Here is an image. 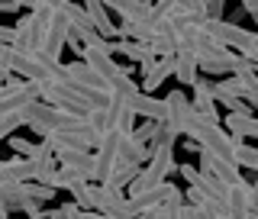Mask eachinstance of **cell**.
I'll use <instances>...</instances> for the list:
<instances>
[{
	"label": "cell",
	"instance_id": "cell-1",
	"mask_svg": "<svg viewBox=\"0 0 258 219\" xmlns=\"http://www.w3.org/2000/svg\"><path fill=\"white\" fill-rule=\"evenodd\" d=\"M174 135H161V142L152 149V158L145 161V168L139 171V177H136L133 184H129V197H136V193H142V190H152V187H158V184H165L168 181V174L174 171Z\"/></svg>",
	"mask_w": 258,
	"mask_h": 219
},
{
	"label": "cell",
	"instance_id": "cell-2",
	"mask_svg": "<svg viewBox=\"0 0 258 219\" xmlns=\"http://www.w3.org/2000/svg\"><path fill=\"white\" fill-rule=\"evenodd\" d=\"M68 29H71V23H68V16H64V7L55 4L52 16H48V29H45L42 42H39V52H42L48 61H61V52H64V45H68Z\"/></svg>",
	"mask_w": 258,
	"mask_h": 219
},
{
	"label": "cell",
	"instance_id": "cell-3",
	"mask_svg": "<svg viewBox=\"0 0 258 219\" xmlns=\"http://www.w3.org/2000/svg\"><path fill=\"white\" fill-rule=\"evenodd\" d=\"M126 135L123 132H116V129H110L107 135L100 139V145L91 152L94 155V171H91V181L94 184H103L107 177L113 174V168L119 165V145H123Z\"/></svg>",
	"mask_w": 258,
	"mask_h": 219
},
{
	"label": "cell",
	"instance_id": "cell-4",
	"mask_svg": "<svg viewBox=\"0 0 258 219\" xmlns=\"http://www.w3.org/2000/svg\"><path fill=\"white\" fill-rule=\"evenodd\" d=\"M190 116H194V110H190V97L177 87V91H171L165 97V132L168 135H184L187 132V123H190Z\"/></svg>",
	"mask_w": 258,
	"mask_h": 219
},
{
	"label": "cell",
	"instance_id": "cell-5",
	"mask_svg": "<svg viewBox=\"0 0 258 219\" xmlns=\"http://www.w3.org/2000/svg\"><path fill=\"white\" fill-rule=\"evenodd\" d=\"M174 200H184L181 187L171 184V181H165V184H158V187H152V190H142V193H136V197H129V206H133L136 219H139L142 213H155V209H161L165 203H174Z\"/></svg>",
	"mask_w": 258,
	"mask_h": 219
},
{
	"label": "cell",
	"instance_id": "cell-6",
	"mask_svg": "<svg viewBox=\"0 0 258 219\" xmlns=\"http://www.w3.org/2000/svg\"><path fill=\"white\" fill-rule=\"evenodd\" d=\"M213 100L223 103L229 113H239V116H255L252 107H248V103H242V100H245V94H242V87H239L236 78H220V81H216V84H213Z\"/></svg>",
	"mask_w": 258,
	"mask_h": 219
},
{
	"label": "cell",
	"instance_id": "cell-7",
	"mask_svg": "<svg viewBox=\"0 0 258 219\" xmlns=\"http://www.w3.org/2000/svg\"><path fill=\"white\" fill-rule=\"evenodd\" d=\"M61 75L71 81L75 87H81V91H91V94H103V97H110V87H107V81H103L100 75H94L91 68H87L84 61H68V64H61Z\"/></svg>",
	"mask_w": 258,
	"mask_h": 219
},
{
	"label": "cell",
	"instance_id": "cell-8",
	"mask_svg": "<svg viewBox=\"0 0 258 219\" xmlns=\"http://www.w3.org/2000/svg\"><path fill=\"white\" fill-rule=\"evenodd\" d=\"M223 206L229 209V216H248L255 213V190L248 181H236V184H226V197H223Z\"/></svg>",
	"mask_w": 258,
	"mask_h": 219
},
{
	"label": "cell",
	"instance_id": "cell-9",
	"mask_svg": "<svg viewBox=\"0 0 258 219\" xmlns=\"http://www.w3.org/2000/svg\"><path fill=\"white\" fill-rule=\"evenodd\" d=\"M190 110L197 113L204 123L220 126V113H216V100H213V81H207V78H197V81H194V100H190Z\"/></svg>",
	"mask_w": 258,
	"mask_h": 219
},
{
	"label": "cell",
	"instance_id": "cell-10",
	"mask_svg": "<svg viewBox=\"0 0 258 219\" xmlns=\"http://www.w3.org/2000/svg\"><path fill=\"white\" fill-rule=\"evenodd\" d=\"M116 32L126 39V42H145L149 45L155 39V7H152L149 16H136V20H119Z\"/></svg>",
	"mask_w": 258,
	"mask_h": 219
},
{
	"label": "cell",
	"instance_id": "cell-11",
	"mask_svg": "<svg viewBox=\"0 0 258 219\" xmlns=\"http://www.w3.org/2000/svg\"><path fill=\"white\" fill-rule=\"evenodd\" d=\"M239 61L242 58L236 52H229V48H216V52L200 55V58H197V71H204V75H236Z\"/></svg>",
	"mask_w": 258,
	"mask_h": 219
},
{
	"label": "cell",
	"instance_id": "cell-12",
	"mask_svg": "<svg viewBox=\"0 0 258 219\" xmlns=\"http://www.w3.org/2000/svg\"><path fill=\"white\" fill-rule=\"evenodd\" d=\"M103 113H107L110 129H116V132H123V135H133V129H136V113L129 110V103L123 100V97H113V94H110V100H107V107H103Z\"/></svg>",
	"mask_w": 258,
	"mask_h": 219
},
{
	"label": "cell",
	"instance_id": "cell-13",
	"mask_svg": "<svg viewBox=\"0 0 258 219\" xmlns=\"http://www.w3.org/2000/svg\"><path fill=\"white\" fill-rule=\"evenodd\" d=\"M55 161H61V171H71L78 177H84L91 184V171H94V155L84 149H64V152H55Z\"/></svg>",
	"mask_w": 258,
	"mask_h": 219
},
{
	"label": "cell",
	"instance_id": "cell-14",
	"mask_svg": "<svg viewBox=\"0 0 258 219\" xmlns=\"http://www.w3.org/2000/svg\"><path fill=\"white\" fill-rule=\"evenodd\" d=\"M197 155H200V168H197V171H210L216 181H223V184L242 181V171L232 165V161H223V158H216L213 152H204V149H197Z\"/></svg>",
	"mask_w": 258,
	"mask_h": 219
},
{
	"label": "cell",
	"instance_id": "cell-15",
	"mask_svg": "<svg viewBox=\"0 0 258 219\" xmlns=\"http://www.w3.org/2000/svg\"><path fill=\"white\" fill-rule=\"evenodd\" d=\"M129 110L136 113V119L145 116L149 123H165V100H158V97H152V94H136V97H129Z\"/></svg>",
	"mask_w": 258,
	"mask_h": 219
},
{
	"label": "cell",
	"instance_id": "cell-16",
	"mask_svg": "<svg viewBox=\"0 0 258 219\" xmlns=\"http://www.w3.org/2000/svg\"><path fill=\"white\" fill-rule=\"evenodd\" d=\"M84 13H87V20H91L94 32L103 39V42H110V39H116V36H119V32H116V23L110 20V13H107V7H103V4L91 0V4H84Z\"/></svg>",
	"mask_w": 258,
	"mask_h": 219
},
{
	"label": "cell",
	"instance_id": "cell-17",
	"mask_svg": "<svg viewBox=\"0 0 258 219\" xmlns=\"http://www.w3.org/2000/svg\"><path fill=\"white\" fill-rule=\"evenodd\" d=\"M226 129L232 142H242V139H258V116H239V113H229V116L220 123Z\"/></svg>",
	"mask_w": 258,
	"mask_h": 219
},
{
	"label": "cell",
	"instance_id": "cell-18",
	"mask_svg": "<svg viewBox=\"0 0 258 219\" xmlns=\"http://www.w3.org/2000/svg\"><path fill=\"white\" fill-rule=\"evenodd\" d=\"M232 78L239 81V87H242V94H245V100H248V103H252V107L258 110V68H255V64H248L245 58H242Z\"/></svg>",
	"mask_w": 258,
	"mask_h": 219
},
{
	"label": "cell",
	"instance_id": "cell-19",
	"mask_svg": "<svg viewBox=\"0 0 258 219\" xmlns=\"http://www.w3.org/2000/svg\"><path fill=\"white\" fill-rule=\"evenodd\" d=\"M171 75L181 81V87H194V81L200 78L197 71V58H194L190 52H177L171 58Z\"/></svg>",
	"mask_w": 258,
	"mask_h": 219
},
{
	"label": "cell",
	"instance_id": "cell-20",
	"mask_svg": "<svg viewBox=\"0 0 258 219\" xmlns=\"http://www.w3.org/2000/svg\"><path fill=\"white\" fill-rule=\"evenodd\" d=\"M165 78H171V58H158L155 64H152V71L142 78L139 94H152V97H155V91L165 84Z\"/></svg>",
	"mask_w": 258,
	"mask_h": 219
},
{
	"label": "cell",
	"instance_id": "cell-21",
	"mask_svg": "<svg viewBox=\"0 0 258 219\" xmlns=\"http://www.w3.org/2000/svg\"><path fill=\"white\" fill-rule=\"evenodd\" d=\"M139 171H142V168H136V165H116V168H113V174L103 181V187L113 190V193H123L129 184L139 177Z\"/></svg>",
	"mask_w": 258,
	"mask_h": 219
},
{
	"label": "cell",
	"instance_id": "cell-22",
	"mask_svg": "<svg viewBox=\"0 0 258 219\" xmlns=\"http://www.w3.org/2000/svg\"><path fill=\"white\" fill-rule=\"evenodd\" d=\"M113 52H119V55H126L129 61H149V58H158L155 55V48L152 45H145V42H126V39H119V42H110Z\"/></svg>",
	"mask_w": 258,
	"mask_h": 219
},
{
	"label": "cell",
	"instance_id": "cell-23",
	"mask_svg": "<svg viewBox=\"0 0 258 219\" xmlns=\"http://www.w3.org/2000/svg\"><path fill=\"white\" fill-rule=\"evenodd\" d=\"M107 7V13H119L123 20H136V16H149L152 13V7L155 4H142V0H110V4H103Z\"/></svg>",
	"mask_w": 258,
	"mask_h": 219
},
{
	"label": "cell",
	"instance_id": "cell-24",
	"mask_svg": "<svg viewBox=\"0 0 258 219\" xmlns=\"http://www.w3.org/2000/svg\"><path fill=\"white\" fill-rule=\"evenodd\" d=\"M232 161H236V168L242 171H255L258 174V149H252V145H245V142H239L236 145V152H232Z\"/></svg>",
	"mask_w": 258,
	"mask_h": 219
},
{
	"label": "cell",
	"instance_id": "cell-25",
	"mask_svg": "<svg viewBox=\"0 0 258 219\" xmlns=\"http://www.w3.org/2000/svg\"><path fill=\"white\" fill-rule=\"evenodd\" d=\"M23 197L36 200V203H48V200L55 197V190H48V187H42V184H36V181H26L23 184Z\"/></svg>",
	"mask_w": 258,
	"mask_h": 219
},
{
	"label": "cell",
	"instance_id": "cell-26",
	"mask_svg": "<svg viewBox=\"0 0 258 219\" xmlns=\"http://www.w3.org/2000/svg\"><path fill=\"white\" fill-rule=\"evenodd\" d=\"M10 149L16 152V158H29L32 152H36V142H26V139H16V135H10Z\"/></svg>",
	"mask_w": 258,
	"mask_h": 219
},
{
	"label": "cell",
	"instance_id": "cell-27",
	"mask_svg": "<svg viewBox=\"0 0 258 219\" xmlns=\"http://www.w3.org/2000/svg\"><path fill=\"white\" fill-rule=\"evenodd\" d=\"M239 58H245L248 64H255V68H258V32H255V39H252V45H248V48H245V52H242V55H239Z\"/></svg>",
	"mask_w": 258,
	"mask_h": 219
},
{
	"label": "cell",
	"instance_id": "cell-28",
	"mask_svg": "<svg viewBox=\"0 0 258 219\" xmlns=\"http://www.w3.org/2000/svg\"><path fill=\"white\" fill-rule=\"evenodd\" d=\"M23 213H26L29 219H42V209H39L36 200H26V203H23Z\"/></svg>",
	"mask_w": 258,
	"mask_h": 219
},
{
	"label": "cell",
	"instance_id": "cell-29",
	"mask_svg": "<svg viewBox=\"0 0 258 219\" xmlns=\"http://www.w3.org/2000/svg\"><path fill=\"white\" fill-rule=\"evenodd\" d=\"M0 45H13V29L10 26H0Z\"/></svg>",
	"mask_w": 258,
	"mask_h": 219
},
{
	"label": "cell",
	"instance_id": "cell-30",
	"mask_svg": "<svg viewBox=\"0 0 258 219\" xmlns=\"http://www.w3.org/2000/svg\"><path fill=\"white\" fill-rule=\"evenodd\" d=\"M42 216H45V219H71V216H68V213H64V209H61V206H58V209H45V213H42Z\"/></svg>",
	"mask_w": 258,
	"mask_h": 219
},
{
	"label": "cell",
	"instance_id": "cell-31",
	"mask_svg": "<svg viewBox=\"0 0 258 219\" xmlns=\"http://www.w3.org/2000/svg\"><path fill=\"white\" fill-rule=\"evenodd\" d=\"M26 10V4H0V13H20Z\"/></svg>",
	"mask_w": 258,
	"mask_h": 219
},
{
	"label": "cell",
	"instance_id": "cell-32",
	"mask_svg": "<svg viewBox=\"0 0 258 219\" xmlns=\"http://www.w3.org/2000/svg\"><path fill=\"white\" fill-rule=\"evenodd\" d=\"M242 13H248V16H258V0H245V4H242Z\"/></svg>",
	"mask_w": 258,
	"mask_h": 219
},
{
	"label": "cell",
	"instance_id": "cell-33",
	"mask_svg": "<svg viewBox=\"0 0 258 219\" xmlns=\"http://www.w3.org/2000/svg\"><path fill=\"white\" fill-rule=\"evenodd\" d=\"M81 219H110V216H100V213H94V209H91V213H81Z\"/></svg>",
	"mask_w": 258,
	"mask_h": 219
},
{
	"label": "cell",
	"instance_id": "cell-34",
	"mask_svg": "<svg viewBox=\"0 0 258 219\" xmlns=\"http://www.w3.org/2000/svg\"><path fill=\"white\" fill-rule=\"evenodd\" d=\"M252 190H255V206H258V184H252Z\"/></svg>",
	"mask_w": 258,
	"mask_h": 219
},
{
	"label": "cell",
	"instance_id": "cell-35",
	"mask_svg": "<svg viewBox=\"0 0 258 219\" xmlns=\"http://www.w3.org/2000/svg\"><path fill=\"white\" fill-rule=\"evenodd\" d=\"M220 219H236V216H229V213H226V216H220Z\"/></svg>",
	"mask_w": 258,
	"mask_h": 219
},
{
	"label": "cell",
	"instance_id": "cell-36",
	"mask_svg": "<svg viewBox=\"0 0 258 219\" xmlns=\"http://www.w3.org/2000/svg\"><path fill=\"white\" fill-rule=\"evenodd\" d=\"M255 213H258V206H255Z\"/></svg>",
	"mask_w": 258,
	"mask_h": 219
}]
</instances>
